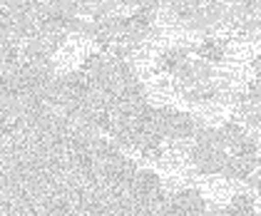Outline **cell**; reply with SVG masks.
<instances>
[{
	"mask_svg": "<svg viewBox=\"0 0 261 216\" xmlns=\"http://www.w3.org/2000/svg\"><path fill=\"white\" fill-rule=\"evenodd\" d=\"M192 157H194V164H197L199 172H204V174H217V172H224L229 152L224 147V139H221L219 132L201 129L199 134L194 137Z\"/></svg>",
	"mask_w": 261,
	"mask_h": 216,
	"instance_id": "6da1fadb",
	"label": "cell"
},
{
	"mask_svg": "<svg viewBox=\"0 0 261 216\" xmlns=\"http://www.w3.org/2000/svg\"><path fill=\"white\" fill-rule=\"evenodd\" d=\"M160 127L162 137L169 139H192L201 132L197 119L177 110H160Z\"/></svg>",
	"mask_w": 261,
	"mask_h": 216,
	"instance_id": "7a4b0ae2",
	"label": "cell"
},
{
	"mask_svg": "<svg viewBox=\"0 0 261 216\" xmlns=\"http://www.w3.org/2000/svg\"><path fill=\"white\" fill-rule=\"evenodd\" d=\"M219 216H254V199L241 194V197H234V201L219 211Z\"/></svg>",
	"mask_w": 261,
	"mask_h": 216,
	"instance_id": "3957f363",
	"label": "cell"
},
{
	"mask_svg": "<svg viewBox=\"0 0 261 216\" xmlns=\"http://www.w3.org/2000/svg\"><path fill=\"white\" fill-rule=\"evenodd\" d=\"M184 65H187V55H184L181 50H177V47H174V50H167V52L160 58V67H162V70L174 72V75H177V72H181V67H184Z\"/></svg>",
	"mask_w": 261,
	"mask_h": 216,
	"instance_id": "277c9868",
	"label": "cell"
},
{
	"mask_svg": "<svg viewBox=\"0 0 261 216\" xmlns=\"http://www.w3.org/2000/svg\"><path fill=\"white\" fill-rule=\"evenodd\" d=\"M197 55H199L201 60H209V62H219V60L224 58V45H221L219 40L209 38L197 47Z\"/></svg>",
	"mask_w": 261,
	"mask_h": 216,
	"instance_id": "5b68a950",
	"label": "cell"
}]
</instances>
